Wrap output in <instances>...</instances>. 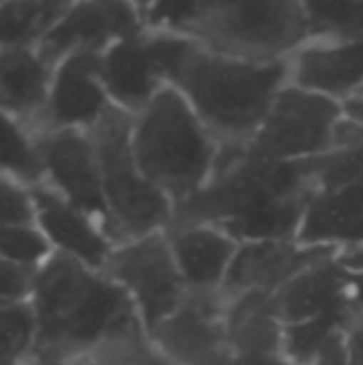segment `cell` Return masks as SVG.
I'll use <instances>...</instances> for the list:
<instances>
[{
    "mask_svg": "<svg viewBox=\"0 0 363 365\" xmlns=\"http://www.w3.org/2000/svg\"><path fill=\"white\" fill-rule=\"evenodd\" d=\"M68 365H103L98 359L94 357H83V359H75V361H68Z\"/></svg>",
    "mask_w": 363,
    "mask_h": 365,
    "instance_id": "38",
    "label": "cell"
},
{
    "mask_svg": "<svg viewBox=\"0 0 363 365\" xmlns=\"http://www.w3.org/2000/svg\"><path fill=\"white\" fill-rule=\"evenodd\" d=\"M137 2L88 0L68 2L60 19L39 43V51L53 66L73 53H103L116 41L141 32Z\"/></svg>",
    "mask_w": 363,
    "mask_h": 365,
    "instance_id": "10",
    "label": "cell"
},
{
    "mask_svg": "<svg viewBox=\"0 0 363 365\" xmlns=\"http://www.w3.org/2000/svg\"><path fill=\"white\" fill-rule=\"evenodd\" d=\"M308 43L363 38V0L304 2Z\"/></svg>",
    "mask_w": 363,
    "mask_h": 365,
    "instance_id": "24",
    "label": "cell"
},
{
    "mask_svg": "<svg viewBox=\"0 0 363 365\" xmlns=\"http://www.w3.org/2000/svg\"><path fill=\"white\" fill-rule=\"evenodd\" d=\"M51 257L53 250L36 225L0 227V259L34 274Z\"/></svg>",
    "mask_w": 363,
    "mask_h": 365,
    "instance_id": "28",
    "label": "cell"
},
{
    "mask_svg": "<svg viewBox=\"0 0 363 365\" xmlns=\"http://www.w3.org/2000/svg\"><path fill=\"white\" fill-rule=\"evenodd\" d=\"M315 184L306 160L274 163L220 145L210 184L175 205L171 225H212L237 244L297 240ZM169 225V227H171Z\"/></svg>",
    "mask_w": 363,
    "mask_h": 365,
    "instance_id": "2",
    "label": "cell"
},
{
    "mask_svg": "<svg viewBox=\"0 0 363 365\" xmlns=\"http://www.w3.org/2000/svg\"><path fill=\"white\" fill-rule=\"evenodd\" d=\"M131 141L141 171L173 205L210 184L220 156L218 139L173 88L133 118Z\"/></svg>",
    "mask_w": 363,
    "mask_h": 365,
    "instance_id": "4",
    "label": "cell"
},
{
    "mask_svg": "<svg viewBox=\"0 0 363 365\" xmlns=\"http://www.w3.org/2000/svg\"><path fill=\"white\" fill-rule=\"evenodd\" d=\"M227 299L223 293H190L182 306L148 338L158 351L180 365H208L227 346Z\"/></svg>",
    "mask_w": 363,
    "mask_h": 365,
    "instance_id": "12",
    "label": "cell"
},
{
    "mask_svg": "<svg viewBox=\"0 0 363 365\" xmlns=\"http://www.w3.org/2000/svg\"><path fill=\"white\" fill-rule=\"evenodd\" d=\"M0 175H9L32 188L43 184V167H41L34 135L2 109H0Z\"/></svg>",
    "mask_w": 363,
    "mask_h": 365,
    "instance_id": "25",
    "label": "cell"
},
{
    "mask_svg": "<svg viewBox=\"0 0 363 365\" xmlns=\"http://www.w3.org/2000/svg\"><path fill=\"white\" fill-rule=\"evenodd\" d=\"M145 34L165 83L186 98L220 145H248L291 81L289 60L248 62L210 51L182 34Z\"/></svg>",
    "mask_w": 363,
    "mask_h": 365,
    "instance_id": "1",
    "label": "cell"
},
{
    "mask_svg": "<svg viewBox=\"0 0 363 365\" xmlns=\"http://www.w3.org/2000/svg\"><path fill=\"white\" fill-rule=\"evenodd\" d=\"M68 2L11 0L0 2V49L39 47L43 36L60 19Z\"/></svg>",
    "mask_w": 363,
    "mask_h": 365,
    "instance_id": "22",
    "label": "cell"
},
{
    "mask_svg": "<svg viewBox=\"0 0 363 365\" xmlns=\"http://www.w3.org/2000/svg\"><path fill=\"white\" fill-rule=\"evenodd\" d=\"M36 351V321L30 302L0 306V364H26Z\"/></svg>",
    "mask_w": 363,
    "mask_h": 365,
    "instance_id": "26",
    "label": "cell"
},
{
    "mask_svg": "<svg viewBox=\"0 0 363 365\" xmlns=\"http://www.w3.org/2000/svg\"><path fill=\"white\" fill-rule=\"evenodd\" d=\"M131 130L133 115L116 107L90 130L118 244L167 231L175 212V205L141 171L133 152Z\"/></svg>",
    "mask_w": 363,
    "mask_h": 365,
    "instance_id": "6",
    "label": "cell"
},
{
    "mask_svg": "<svg viewBox=\"0 0 363 365\" xmlns=\"http://www.w3.org/2000/svg\"><path fill=\"white\" fill-rule=\"evenodd\" d=\"M32 276L34 274L0 259V306L28 302L32 291Z\"/></svg>",
    "mask_w": 363,
    "mask_h": 365,
    "instance_id": "31",
    "label": "cell"
},
{
    "mask_svg": "<svg viewBox=\"0 0 363 365\" xmlns=\"http://www.w3.org/2000/svg\"><path fill=\"white\" fill-rule=\"evenodd\" d=\"M98 71L111 105L133 118L169 88L160 75L145 30L124 36L98 53Z\"/></svg>",
    "mask_w": 363,
    "mask_h": 365,
    "instance_id": "15",
    "label": "cell"
},
{
    "mask_svg": "<svg viewBox=\"0 0 363 365\" xmlns=\"http://www.w3.org/2000/svg\"><path fill=\"white\" fill-rule=\"evenodd\" d=\"M51 75L53 64L36 47L0 49V109L34 133L47 105Z\"/></svg>",
    "mask_w": 363,
    "mask_h": 365,
    "instance_id": "20",
    "label": "cell"
},
{
    "mask_svg": "<svg viewBox=\"0 0 363 365\" xmlns=\"http://www.w3.org/2000/svg\"><path fill=\"white\" fill-rule=\"evenodd\" d=\"M274 304L285 327L351 308V272L338 255L327 257L282 287Z\"/></svg>",
    "mask_w": 363,
    "mask_h": 365,
    "instance_id": "19",
    "label": "cell"
},
{
    "mask_svg": "<svg viewBox=\"0 0 363 365\" xmlns=\"http://www.w3.org/2000/svg\"><path fill=\"white\" fill-rule=\"evenodd\" d=\"M297 242L329 248L338 255L363 246V180L332 190H315L306 205Z\"/></svg>",
    "mask_w": 363,
    "mask_h": 365,
    "instance_id": "18",
    "label": "cell"
},
{
    "mask_svg": "<svg viewBox=\"0 0 363 365\" xmlns=\"http://www.w3.org/2000/svg\"><path fill=\"white\" fill-rule=\"evenodd\" d=\"M342 120L344 107L340 103L289 81L246 145V152L274 163L310 160L336 148Z\"/></svg>",
    "mask_w": 363,
    "mask_h": 365,
    "instance_id": "7",
    "label": "cell"
},
{
    "mask_svg": "<svg viewBox=\"0 0 363 365\" xmlns=\"http://www.w3.org/2000/svg\"><path fill=\"white\" fill-rule=\"evenodd\" d=\"M34 357L75 361L145 334L131 297L105 272L53 255L32 276Z\"/></svg>",
    "mask_w": 363,
    "mask_h": 365,
    "instance_id": "3",
    "label": "cell"
},
{
    "mask_svg": "<svg viewBox=\"0 0 363 365\" xmlns=\"http://www.w3.org/2000/svg\"><path fill=\"white\" fill-rule=\"evenodd\" d=\"M186 36L210 51L248 62L291 60L308 43L304 2L197 0Z\"/></svg>",
    "mask_w": 363,
    "mask_h": 365,
    "instance_id": "5",
    "label": "cell"
},
{
    "mask_svg": "<svg viewBox=\"0 0 363 365\" xmlns=\"http://www.w3.org/2000/svg\"><path fill=\"white\" fill-rule=\"evenodd\" d=\"M359 96H363V92H362V94H359ZM351 101H353V98H351Z\"/></svg>",
    "mask_w": 363,
    "mask_h": 365,
    "instance_id": "40",
    "label": "cell"
},
{
    "mask_svg": "<svg viewBox=\"0 0 363 365\" xmlns=\"http://www.w3.org/2000/svg\"><path fill=\"white\" fill-rule=\"evenodd\" d=\"M315 365H347L344 364V336L338 338Z\"/></svg>",
    "mask_w": 363,
    "mask_h": 365,
    "instance_id": "34",
    "label": "cell"
},
{
    "mask_svg": "<svg viewBox=\"0 0 363 365\" xmlns=\"http://www.w3.org/2000/svg\"><path fill=\"white\" fill-rule=\"evenodd\" d=\"M165 233L186 289L223 293L240 244L212 225H171Z\"/></svg>",
    "mask_w": 363,
    "mask_h": 365,
    "instance_id": "17",
    "label": "cell"
},
{
    "mask_svg": "<svg viewBox=\"0 0 363 365\" xmlns=\"http://www.w3.org/2000/svg\"><path fill=\"white\" fill-rule=\"evenodd\" d=\"M34 139L43 167V184L92 216L116 240L92 135L83 130H47L34 135Z\"/></svg>",
    "mask_w": 363,
    "mask_h": 365,
    "instance_id": "9",
    "label": "cell"
},
{
    "mask_svg": "<svg viewBox=\"0 0 363 365\" xmlns=\"http://www.w3.org/2000/svg\"><path fill=\"white\" fill-rule=\"evenodd\" d=\"M351 304L363 314V269L351 272Z\"/></svg>",
    "mask_w": 363,
    "mask_h": 365,
    "instance_id": "36",
    "label": "cell"
},
{
    "mask_svg": "<svg viewBox=\"0 0 363 365\" xmlns=\"http://www.w3.org/2000/svg\"><path fill=\"white\" fill-rule=\"evenodd\" d=\"M225 331L233 353L282 355L285 323L276 312L274 295L246 293L227 299Z\"/></svg>",
    "mask_w": 363,
    "mask_h": 365,
    "instance_id": "21",
    "label": "cell"
},
{
    "mask_svg": "<svg viewBox=\"0 0 363 365\" xmlns=\"http://www.w3.org/2000/svg\"><path fill=\"white\" fill-rule=\"evenodd\" d=\"M103 272L131 297L148 336L188 295L165 231L118 244Z\"/></svg>",
    "mask_w": 363,
    "mask_h": 365,
    "instance_id": "8",
    "label": "cell"
},
{
    "mask_svg": "<svg viewBox=\"0 0 363 365\" xmlns=\"http://www.w3.org/2000/svg\"><path fill=\"white\" fill-rule=\"evenodd\" d=\"M111 107L113 105L101 79L98 56H66L53 66L47 105L32 135L47 130L90 133Z\"/></svg>",
    "mask_w": 363,
    "mask_h": 365,
    "instance_id": "11",
    "label": "cell"
},
{
    "mask_svg": "<svg viewBox=\"0 0 363 365\" xmlns=\"http://www.w3.org/2000/svg\"><path fill=\"white\" fill-rule=\"evenodd\" d=\"M291 83L340 105L363 92V38L306 43L289 60Z\"/></svg>",
    "mask_w": 363,
    "mask_h": 365,
    "instance_id": "16",
    "label": "cell"
},
{
    "mask_svg": "<svg viewBox=\"0 0 363 365\" xmlns=\"http://www.w3.org/2000/svg\"><path fill=\"white\" fill-rule=\"evenodd\" d=\"M338 259L342 261V265H344L349 272H362L363 269V246L340 252V255H338Z\"/></svg>",
    "mask_w": 363,
    "mask_h": 365,
    "instance_id": "35",
    "label": "cell"
},
{
    "mask_svg": "<svg viewBox=\"0 0 363 365\" xmlns=\"http://www.w3.org/2000/svg\"><path fill=\"white\" fill-rule=\"evenodd\" d=\"M34 225L32 186L0 175V227Z\"/></svg>",
    "mask_w": 363,
    "mask_h": 365,
    "instance_id": "30",
    "label": "cell"
},
{
    "mask_svg": "<svg viewBox=\"0 0 363 365\" xmlns=\"http://www.w3.org/2000/svg\"><path fill=\"white\" fill-rule=\"evenodd\" d=\"M208 365H291L282 355H242L233 351H225Z\"/></svg>",
    "mask_w": 363,
    "mask_h": 365,
    "instance_id": "33",
    "label": "cell"
},
{
    "mask_svg": "<svg viewBox=\"0 0 363 365\" xmlns=\"http://www.w3.org/2000/svg\"><path fill=\"white\" fill-rule=\"evenodd\" d=\"M32 195L34 225L49 242L53 255L103 272L118 246L105 227L79 207L71 205L47 184L34 186Z\"/></svg>",
    "mask_w": 363,
    "mask_h": 365,
    "instance_id": "13",
    "label": "cell"
},
{
    "mask_svg": "<svg viewBox=\"0 0 363 365\" xmlns=\"http://www.w3.org/2000/svg\"><path fill=\"white\" fill-rule=\"evenodd\" d=\"M24 365H68V361H60V359H47V357H32Z\"/></svg>",
    "mask_w": 363,
    "mask_h": 365,
    "instance_id": "37",
    "label": "cell"
},
{
    "mask_svg": "<svg viewBox=\"0 0 363 365\" xmlns=\"http://www.w3.org/2000/svg\"><path fill=\"white\" fill-rule=\"evenodd\" d=\"M334 255L338 252L329 248L304 246L297 240L240 244L223 287V297L231 299L246 293L276 295L304 269Z\"/></svg>",
    "mask_w": 363,
    "mask_h": 365,
    "instance_id": "14",
    "label": "cell"
},
{
    "mask_svg": "<svg viewBox=\"0 0 363 365\" xmlns=\"http://www.w3.org/2000/svg\"><path fill=\"white\" fill-rule=\"evenodd\" d=\"M94 359H98L103 365H180L169 359L163 351H158L148 334L120 340L101 351Z\"/></svg>",
    "mask_w": 363,
    "mask_h": 365,
    "instance_id": "29",
    "label": "cell"
},
{
    "mask_svg": "<svg viewBox=\"0 0 363 365\" xmlns=\"http://www.w3.org/2000/svg\"><path fill=\"white\" fill-rule=\"evenodd\" d=\"M0 365H24V364H0Z\"/></svg>",
    "mask_w": 363,
    "mask_h": 365,
    "instance_id": "39",
    "label": "cell"
},
{
    "mask_svg": "<svg viewBox=\"0 0 363 365\" xmlns=\"http://www.w3.org/2000/svg\"><path fill=\"white\" fill-rule=\"evenodd\" d=\"M315 190H332L363 180V141L342 143L306 160Z\"/></svg>",
    "mask_w": 363,
    "mask_h": 365,
    "instance_id": "27",
    "label": "cell"
},
{
    "mask_svg": "<svg viewBox=\"0 0 363 365\" xmlns=\"http://www.w3.org/2000/svg\"><path fill=\"white\" fill-rule=\"evenodd\" d=\"M344 364L363 365V314L357 312L344 331Z\"/></svg>",
    "mask_w": 363,
    "mask_h": 365,
    "instance_id": "32",
    "label": "cell"
},
{
    "mask_svg": "<svg viewBox=\"0 0 363 365\" xmlns=\"http://www.w3.org/2000/svg\"><path fill=\"white\" fill-rule=\"evenodd\" d=\"M357 310L351 306L304 323L287 325L282 357L291 365H315L338 338L344 336Z\"/></svg>",
    "mask_w": 363,
    "mask_h": 365,
    "instance_id": "23",
    "label": "cell"
}]
</instances>
